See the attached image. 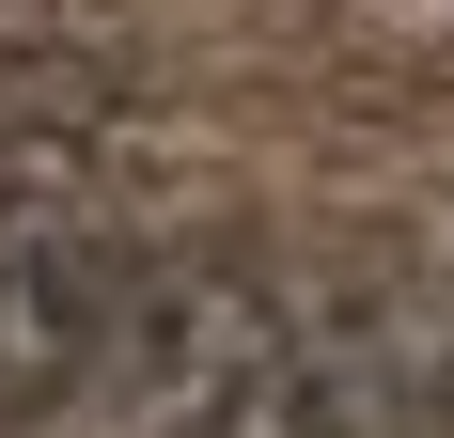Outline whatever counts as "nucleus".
<instances>
[{
  "label": "nucleus",
  "mask_w": 454,
  "mask_h": 438,
  "mask_svg": "<svg viewBox=\"0 0 454 438\" xmlns=\"http://www.w3.org/2000/svg\"><path fill=\"white\" fill-rule=\"evenodd\" d=\"M173 173V141L141 110H94V126H0V266L32 251H79V235H141Z\"/></svg>",
  "instance_id": "obj_2"
},
{
  "label": "nucleus",
  "mask_w": 454,
  "mask_h": 438,
  "mask_svg": "<svg viewBox=\"0 0 454 438\" xmlns=\"http://www.w3.org/2000/svg\"><path fill=\"white\" fill-rule=\"evenodd\" d=\"M157 266H173V235H79V251L0 266V438L63 423L94 392V360L126 345V313L157 298Z\"/></svg>",
  "instance_id": "obj_1"
}]
</instances>
